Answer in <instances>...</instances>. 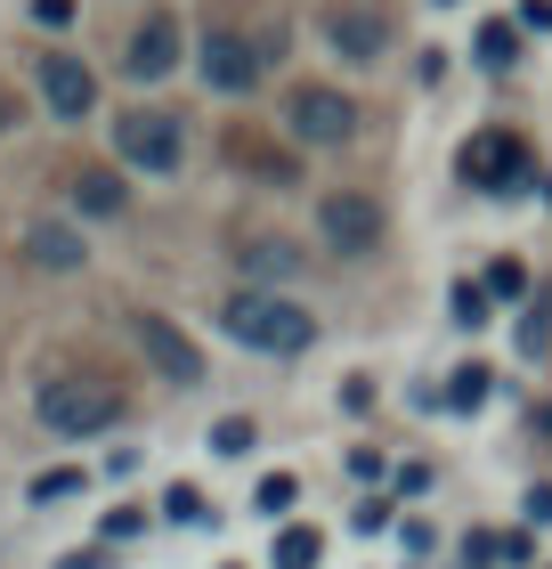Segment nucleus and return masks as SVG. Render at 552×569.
Returning <instances> with one entry per match:
<instances>
[{"instance_id":"nucleus-1","label":"nucleus","mask_w":552,"mask_h":569,"mask_svg":"<svg viewBox=\"0 0 552 569\" xmlns=\"http://www.w3.org/2000/svg\"><path fill=\"white\" fill-rule=\"evenodd\" d=\"M220 326L244 350H269V358H293V350L318 342V318H309L301 301H284V293H228L220 301Z\"/></svg>"},{"instance_id":"nucleus-2","label":"nucleus","mask_w":552,"mask_h":569,"mask_svg":"<svg viewBox=\"0 0 552 569\" xmlns=\"http://www.w3.org/2000/svg\"><path fill=\"white\" fill-rule=\"evenodd\" d=\"M33 407H41V423L58 431V439H90V431L122 423V391H114L107 375H49Z\"/></svg>"},{"instance_id":"nucleus-3","label":"nucleus","mask_w":552,"mask_h":569,"mask_svg":"<svg viewBox=\"0 0 552 569\" xmlns=\"http://www.w3.org/2000/svg\"><path fill=\"white\" fill-rule=\"evenodd\" d=\"M114 154L163 179V171L188 163V131H179V114H147V107H139V114H122V122H114Z\"/></svg>"},{"instance_id":"nucleus-4","label":"nucleus","mask_w":552,"mask_h":569,"mask_svg":"<svg viewBox=\"0 0 552 569\" xmlns=\"http://www.w3.org/2000/svg\"><path fill=\"white\" fill-rule=\"evenodd\" d=\"M130 333H139L147 367L163 375L171 391H195V382H203V350L179 333V318H163V309H139V318H130Z\"/></svg>"},{"instance_id":"nucleus-5","label":"nucleus","mask_w":552,"mask_h":569,"mask_svg":"<svg viewBox=\"0 0 552 569\" xmlns=\"http://www.w3.org/2000/svg\"><path fill=\"white\" fill-rule=\"evenodd\" d=\"M284 122H293V139H301V147H350L358 107H350V98H341L333 82H301V90H293V107H284Z\"/></svg>"},{"instance_id":"nucleus-6","label":"nucleus","mask_w":552,"mask_h":569,"mask_svg":"<svg viewBox=\"0 0 552 569\" xmlns=\"http://www.w3.org/2000/svg\"><path fill=\"white\" fill-rule=\"evenodd\" d=\"M318 228H325V244L341 252V261H365V252L382 244V203L358 196V188H341V196L318 203Z\"/></svg>"},{"instance_id":"nucleus-7","label":"nucleus","mask_w":552,"mask_h":569,"mask_svg":"<svg viewBox=\"0 0 552 569\" xmlns=\"http://www.w3.org/2000/svg\"><path fill=\"white\" fill-rule=\"evenodd\" d=\"M325 41H333V58H350V66H382L390 58V17L374 0H341L325 17Z\"/></svg>"},{"instance_id":"nucleus-8","label":"nucleus","mask_w":552,"mask_h":569,"mask_svg":"<svg viewBox=\"0 0 552 569\" xmlns=\"http://www.w3.org/2000/svg\"><path fill=\"white\" fill-rule=\"evenodd\" d=\"M203 82H212L220 98H244L260 82V49L235 33V24H212V33H203Z\"/></svg>"},{"instance_id":"nucleus-9","label":"nucleus","mask_w":552,"mask_h":569,"mask_svg":"<svg viewBox=\"0 0 552 569\" xmlns=\"http://www.w3.org/2000/svg\"><path fill=\"white\" fill-rule=\"evenodd\" d=\"M520 171H529V154H520L512 131H480L463 147V179H471V188H488V196H512Z\"/></svg>"},{"instance_id":"nucleus-10","label":"nucleus","mask_w":552,"mask_h":569,"mask_svg":"<svg viewBox=\"0 0 552 569\" xmlns=\"http://www.w3.org/2000/svg\"><path fill=\"white\" fill-rule=\"evenodd\" d=\"M171 66H179V17L171 9H147V24L122 49V73H130V82H163Z\"/></svg>"},{"instance_id":"nucleus-11","label":"nucleus","mask_w":552,"mask_h":569,"mask_svg":"<svg viewBox=\"0 0 552 569\" xmlns=\"http://www.w3.org/2000/svg\"><path fill=\"white\" fill-rule=\"evenodd\" d=\"M41 98H49L66 122H82V114L98 107V73H90L82 58H41Z\"/></svg>"},{"instance_id":"nucleus-12","label":"nucleus","mask_w":552,"mask_h":569,"mask_svg":"<svg viewBox=\"0 0 552 569\" xmlns=\"http://www.w3.org/2000/svg\"><path fill=\"white\" fill-rule=\"evenodd\" d=\"M24 261L49 269V277H73L90 261V244H82V228H66V220H33L24 228Z\"/></svg>"},{"instance_id":"nucleus-13","label":"nucleus","mask_w":552,"mask_h":569,"mask_svg":"<svg viewBox=\"0 0 552 569\" xmlns=\"http://www.w3.org/2000/svg\"><path fill=\"white\" fill-rule=\"evenodd\" d=\"M122 203H130V188H122L114 171H82V179H73V212H90V220H114Z\"/></svg>"},{"instance_id":"nucleus-14","label":"nucleus","mask_w":552,"mask_h":569,"mask_svg":"<svg viewBox=\"0 0 552 569\" xmlns=\"http://www.w3.org/2000/svg\"><path fill=\"white\" fill-rule=\"evenodd\" d=\"M244 269H260V277H293L301 252H293V244H244Z\"/></svg>"},{"instance_id":"nucleus-15","label":"nucleus","mask_w":552,"mask_h":569,"mask_svg":"<svg viewBox=\"0 0 552 569\" xmlns=\"http://www.w3.org/2000/svg\"><path fill=\"white\" fill-rule=\"evenodd\" d=\"M277 569H318V529H284L277 537Z\"/></svg>"},{"instance_id":"nucleus-16","label":"nucleus","mask_w":552,"mask_h":569,"mask_svg":"<svg viewBox=\"0 0 552 569\" xmlns=\"http://www.w3.org/2000/svg\"><path fill=\"white\" fill-rule=\"evenodd\" d=\"M512 49H520L512 24H480V66H512Z\"/></svg>"},{"instance_id":"nucleus-17","label":"nucleus","mask_w":552,"mask_h":569,"mask_svg":"<svg viewBox=\"0 0 552 569\" xmlns=\"http://www.w3.org/2000/svg\"><path fill=\"white\" fill-rule=\"evenodd\" d=\"M212 448H220V456H244V448H252V423H244V416H228V423L212 431Z\"/></svg>"},{"instance_id":"nucleus-18","label":"nucleus","mask_w":552,"mask_h":569,"mask_svg":"<svg viewBox=\"0 0 552 569\" xmlns=\"http://www.w3.org/2000/svg\"><path fill=\"white\" fill-rule=\"evenodd\" d=\"M301 488H293V472H277V480H260V512H284Z\"/></svg>"},{"instance_id":"nucleus-19","label":"nucleus","mask_w":552,"mask_h":569,"mask_svg":"<svg viewBox=\"0 0 552 569\" xmlns=\"http://www.w3.org/2000/svg\"><path fill=\"white\" fill-rule=\"evenodd\" d=\"M446 399H455V407H480V399H488V375H480V367H463V375H455V391H446Z\"/></svg>"},{"instance_id":"nucleus-20","label":"nucleus","mask_w":552,"mask_h":569,"mask_svg":"<svg viewBox=\"0 0 552 569\" xmlns=\"http://www.w3.org/2000/svg\"><path fill=\"white\" fill-rule=\"evenodd\" d=\"M163 505H171V521H203V497H195V488H171Z\"/></svg>"},{"instance_id":"nucleus-21","label":"nucleus","mask_w":552,"mask_h":569,"mask_svg":"<svg viewBox=\"0 0 552 569\" xmlns=\"http://www.w3.org/2000/svg\"><path fill=\"white\" fill-rule=\"evenodd\" d=\"M73 488H82V472H41L33 497H73Z\"/></svg>"},{"instance_id":"nucleus-22","label":"nucleus","mask_w":552,"mask_h":569,"mask_svg":"<svg viewBox=\"0 0 552 569\" xmlns=\"http://www.w3.org/2000/svg\"><path fill=\"white\" fill-rule=\"evenodd\" d=\"M520 284H529V277H520V261H495V269H488V293H520Z\"/></svg>"},{"instance_id":"nucleus-23","label":"nucleus","mask_w":552,"mask_h":569,"mask_svg":"<svg viewBox=\"0 0 552 569\" xmlns=\"http://www.w3.org/2000/svg\"><path fill=\"white\" fill-rule=\"evenodd\" d=\"M455 309H463V326H480V318H488V293H480V284H463Z\"/></svg>"},{"instance_id":"nucleus-24","label":"nucleus","mask_w":552,"mask_h":569,"mask_svg":"<svg viewBox=\"0 0 552 569\" xmlns=\"http://www.w3.org/2000/svg\"><path fill=\"white\" fill-rule=\"evenodd\" d=\"M33 17L41 24H73V0H33Z\"/></svg>"},{"instance_id":"nucleus-25","label":"nucleus","mask_w":552,"mask_h":569,"mask_svg":"<svg viewBox=\"0 0 552 569\" xmlns=\"http://www.w3.org/2000/svg\"><path fill=\"white\" fill-rule=\"evenodd\" d=\"M520 24H536V33H552V0H529V9H520Z\"/></svg>"},{"instance_id":"nucleus-26","label":"nucleus","mask_w":552,"mask_h":569,"mask_svg":"<svg viewBox=\"0 0 552 569\" xmlns=\"http://www.w3.org/2000/svg\"><path fill=\"white\" fill-rule=\"evenodd\" d=\"M0 131H17V90L0 82Z\"/></svg>"},{"instance_id":"nucleus-27","label":"nucleus","mask_w":552,"mask_h":569,"mask_svg":"<svg viewBox=\"0 0 552 569\" xmlns=\"http://www.w3.org/2000/svg\"><path fill=\"white\" fill-rule=\"evenodd\" d=\"M529 512H536V521H552V480H544L536 497H529Z\"/></svg>"}]
</instances>
